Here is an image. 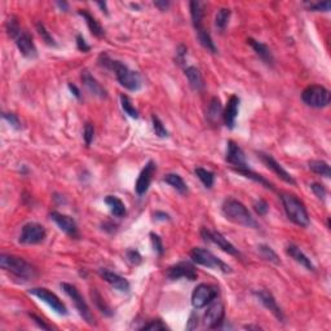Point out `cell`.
<instances>
[{
  "label": "cell",
  "mask_w": 331,
  "mask_h": 331,
  "mask_svg": "<svg viewBox=\"0 0 331 331\" xmlns=\"http://www.w3.org/2000/svg\"><path fill=\"white\" fill-rule=\"evenodd\" d=\"M99 65L101 67L114 71L115 78H117L120 86L124 87L128 91L137 92L141 88L142 83L139 72L131 70L126 64H123L122 61L113 60L106 52H104V53H101L99 56Z\"/></svg>",
  "instance_id": "cell-1"
},
{
  "label": "cell",
  "mask_w": 331,
  "mask_h": 331,
  "mask_svg": "<svg viewBox=\"0 0 331 331\" xmlns=\"http://www.w3.org/2000/svg\"><path fill=\"white\" fill-rule=\"evenodd\" d=\"M222 212L229 222L234 224L242 225L245 228L251 229H259V224L252 217L251 212L248 211L247 207L235 198H227L222 206Z\"/></svg>",
  "instance_id": "cell-2"
},
{
  "label": "cell",
  "mask_w": 331,
  "mask_h": 331,
  "mask_svg": "<svg viewBox=\"0 0 331 331\" xmlns=\"http://www.w3.org/2000/svg\"><path fill=\"white\" fill-rule=\"evenodd\" d=\"M7 31H8L9 36H11L12 39H14V43H16L17 48H19L20 53H21L22 56L30 60L36 59L38 51L36 47H35L34 40H32L31 34L22 30L21 27H20L19 21H17L14 17H11V19L7 21Z\"/></svg>",
  "instance_id": "cell-3"
},
{
  "label": "cell",
  "mask_w": 331,
  "mask_h": 331,
  "mask_svg": "<svg viewBox=\"0 0 331 331\" xmlns=\"http://www.w3.org/2000/svg\"><path fill=\"white\" fill-rule=\"evenodd\" d=\"M280 198L288 219L300 228L309 227V215L305 209V205L297 195L290 193H281Z\"/></svg>",
  "instance_id": "cell-4"
},
{
  "label": "cell",
  "mask_w": 331,
  "mask_h": 331,
  "mask_svg": "<svg viewBox=\"0 0 331 331\" xmlns=\"http://www.w3.org/2000/svg\"><path fill=\"white\" fill-rule=\"evenodd\" d=\"M0 267L19 280L30 281L36 277V269L25 259L14 256V255H0Z\"/></svg>",
  "instance_id": "cell-5"
},
{
  "label": "cell",
  "mask_w": 331,
  "mask_h": 331,
  "mask_svg": "<svg viewBox=\"0 0 331 331\" xmlns=\"http://www.w3.org/2000/svg\"><path fill=\"white\" fill-rule=\"evenodd\" d=\"M190 258H192L193 263L198 265H202L206 268H211V269L220 270L223 273H232V268L223 262L222 259H219L217 256H215L210 250L203 247H194L190 251Z\"/></svg>",
  "instance_id": "cell-6"
},
{
  "label": "cell",
  "mask_w": 331,
  "mask_h": 331,
  "mask_svg": "<svg viewBox=\"0 0 331 331\" xmlns=\"http://www.w3.org/2000/svg\"><path fill=\"white\" fill-rule=\"evenodd\" d=\"M61 288L64 290L65 294L72 300V303H74L75 305V309L78 310V313H79L80 317L83 318V321H86V322L91 326H96V321H95L94 315H92L88 304H87V302L84 300L83 295L80 294L77 286L71 285V283L64 282L61 283Z\"/></svg>",
  "instance_id": "cell-7"
},
{
  "label": "cell",
  "mask_w": 331,
  "mask_h": 331,
  "mask_svg": "<svg viewBox=\"0 0 331 331\" xmlns=\"http://www.w3.org/2000/svg\"><path fill=\"white\" fill-rule=\"evenodd\" d=\"M302 100L307 106L322 109L330 104V91L320 84H312L303 91Z\"/></svg>",
  "instance_id": "cell-8"
},
{
  "label": "cell",
  "mask_w": 331,
  "mask_h": 331,
  "mask_svg": "<svg viewBox=\"0 0 331 331\" xmlns=\"http://www.w3.org/2000/svg\"><path fill=\"white\" fill-rule=\"evenodd\" d=\"M29 294L32 297L38 298L40 302L46 303L54 313L60 316H67L69 310H67L66 305L62 303V300H60V298L57 297L54 292L49 291L48 288L46 287H32L29 290Z\"/></svg>",
  "instance_id": "cell-9"
},
{
  "label": "cell",
  "mask_w": 331,
  "mask_h": 331,
  "mask_svg": "<svg viewBox=\"0 0 331 331\" xmlns=\"http://www.w3.org/2000/svg\"><path fill=\"white\" fill-rule=\"evenodd\" d=\"M219 295V288L210 283H200L194 288L192 294V305L194 309H202L211 304Z\"/></svg>",
  "instance_id": "cell-10"
},
{
  "label": "cell",
  "mask_w": 331,
  "mask_h": 331,
  "mask_svg": "<svg viewBox=\"0 0 331 331\" xmlns=\"http://www.w3.org/2000/svg\"><path fill=\"white\" fill-rule=\"evenodd\" d=\"M47 237V230L39 223H27L22 227L20 234V243L22 245H39Z\"/></svg>",
  "instance_id": "cell-11"
},
{
  "label": "cell",
  "mask_w": 331,
  "mask_h": 331,
  "mask_svg": "<svg viewBox=\"0 0 331 331\" xmlns=\"http://www.w3.org/2000/svg\"><path fill=\"white\" fill-rule=\"evenodd\" d=\"M200 237H202L203 241H206V242L216 245L217 247L222 248L223 251L227 252V254L234 255V256H238V255H240L238 248H235L234 245L230 243L229 241H228V238H225L220 232L211 230L209 229V228H202V229H200Z\"/></svg>",
  "instance_id": "cell-12"
},
{
  "label": "cell",
  "mask_w": 331,
  "mask_h": 331,
  "mask_svg": "<svg viewBox=\"0 0 331 331\" xmlns=\"http://www.w3.org/2000/svg\"><path fill=\"white\" fill-rule=\"evenodd\" d=\"M225 307L222 302H215L207 308L203 316V326L210 330L220 328L224 323Z\"/></svg>",
  "instance_id": "cell-13"
},
{
  "label": "cell",
  "mask_w": 331,
  "mask_h": 331,
  "mask_svg": "<svg viewBox=\"0 0 331 331\" xmlns=\"http://www.w3.org/2000/svg\"><path fill=\"white\" fill-rule=\"evenodd\" d=\"M166 277L171 281H177L181 278H185L188 281H195L198 278V272L192 263L180 262L171 265L166 270Z\"/></svg>",
  "instance_id": "cell-14"
},
{
  "label": "cell",
  "mask_w": 331,
  "mask_h": 331,
  "mask_svg": "<svg viewBox=\"0 0 331 331\" xmlns=\"http://www.w3.org/2000/svg\"><path fill=\"white\" fill-rule=\"evenodd\" d=\"M225 160L227 163H229L234 171L242 170L248 167L247 162H246V155L243 153V150L241 149V146H238L233 140H229L227 142V154H225Z\"/></svg>",
  "instance_id": "cell-15"
},
{
  "label": "cell",
  "mask_w": 331,
  "mask_h": 331,
  "mask_svg": "<svg viewBox=\"0 0 331 331\" xmlns=\"http://www.w3.org/2000/svg\"><path fill=\"white\" fill-rule=\"evenodd\" d=\"M258 157H259L260 159H262V162L267 166V169H269L273 174L277 175L282 181H285L286 184L297 185V181H295V179L292 177V175L288 174V172L283 169L282 166H281L280 163L272 157V155L265 154V153H258Z\"/></svg>",
  "instance_id": "cell-16"
},
{
  "label": "cell",
  "mask_w": 331,
  "mask_h": 331,
  "mask_svg": "<svg viewBox=\"0 0 331 331\" xmlns=\"http://www.w3.org/2000/svg\"><path fill=\"white\" fill-rule=\"evenodd\" d=\"M49 216H51V219L56 223L57 227H59L60 229L65 233V234H67L69 237H71V238H75V240H78V238H79V230H78V225L71 216L61 214V212H57V211H52Z\"/></svg>",
  "instance_id": "cell-17"
},
{
  "label": "cell",
  "mask_w": 331,
  "mask_h": 331,
  "mask_svg": "<svg viewBox=\"0 0 331 331\" xmlns=\"http://www.w3.org/2000/svg\"><path fill=\"white\" fill-rule=\"evenodd\" d=\"M155 171H157V164L153 160H149V162L145 164V167L142 169V171L140 172L139 177H137L136 185H135V190H136L137 195H144L145 193L149 190L150 184H152L153 176H154Z\"/></svg>",
  "instance_id": "cell-18"
},
{
  "label": "cell",
  "mask_w": 331,
  "mask_h": 331,
  "mask_svg": "<svg viewBox=\"0 0 331 331\" xmlns=\"http://www.w3.org/2000/svg\"><path fill=\"white\" fill-rule=\"evenodd\" d=\"M254 295L264 305V308H267L280 322H285V315H283L280 305L277 304V300L274 299L272 292H269L268 290H259V291H254Z\"/></svg>",
  "instance_id": "cell-19"
},
{
  "label": "cell",
  "mask_w": 331,
  "mask_h": 331,
  "mask_svg": "<svg viewBox=\"0 0 331 331\" xmlns=\"http://www.w3.org/2000/svg\"><path fill=\"white\" fill-rule=\"evenodd\" d=\"M99 275L105 282H107L112 287H114L115 290H118L120 292H128L130 288H131L128 280H126L124 277H122V275L117 274V273L112 272L109 269L101 268V269H99Z\"/></svg>",
  "instance_id": "cell-20"
},
{
  "label": "cell",
  "mask_w": 331,
  "mask_h": 331,
  "mask_svg": "<svg viewBox=\"0 0 331 331\" xmlns=\"http://www.w3.org/2000/svg\"><path fill=\"white\" fill-rule=\"evenodd\" d=\"M240 97L232 95L228 100L224 113H223V122L229 130H233L235 127V120H237L238 113H240Z\"/></svg>",
  "instance_id": "cell-21"
},
{
  "label": "cell",
  "mask_w": 331,
  "mask_h": 331,
  "mask_svg": "<svg viewBox=\"0 0 331 331\" xmlns=\"http://www.w3.org/2000/svg\"><path fill=\"white\" fill-rule=\"evenodd\" d=\"M247 43L250 44V47L254 49V52L258 54V57H259L267 66H274V57H273L272 51H270V48L267 44H264L263 42H259V40L252 39V38H248Z\"/></svg>",
  "instance_id": "cell-22"
},
{
  "label": "cell",
  "mask_w": 331,
  "mask_h": 331,
  "mask_svg": "<svg viewBox=\"0 0 331 331\" xmlns=\"http://www.w3.org/2000/svg\"><path fill=\"white\" fill-rule=\"evenodd\" d=\"M286 254L291 258V259H294L298 264H300L302 267H304L305 269L309 270V272H315L316 270V267L313 265L312 260H310L297 245L290 243V245L286 246Z\"/></svg>",
  "instance_id": "cell-23"
},
{
  "label": "cell",
  "mask_w": 331,
  "mask_h": 331,
  "mask_svg": "<svg viewBox=\"0 0 331 331\" xmlns=\"http://www.w3.org/2000/svg\"><path fill=\"white\" fill-rule=\"evenodd\" d=\"M82 82L86 86V88L91 92L94 96L100 97V99H106L107 92L104 87L97 82L96 78H94L89 71H83L82 72Z\"/></svg>",
  "instance_id": "cell-24"
},
{
  "label": "cell",
  "mask_w": 331,
  "mask_h": 331,
  "mask_svg": "<svg viewBox=\"0 0 331 331\" xmlns=\"http://www.w3.org/2000/svg\"><path fill=\"white\" fill-rule=\"evenodd\" d=\"M185 77H187L190 87H192L194 91L199 92L205 88V80H203L202 72H200V70L198 69V67L195 66L185 67Z\"/></svg>",
  "instance_id": "cell-25"
},
{
  "label": "cell",
  "mask_w": 331,
  "mask_h": 331,
  "mask_svg": "<svg viewBox=\"0 0 331 331\" xmlns=\"http://www.w3.org/2000/svg\"><path fill=\"white\" fill-rule=\"evenodd\" d=\"M78 14H79L80 17H83L84 19V21H86L87 26H88L89 31H91V34L94 35V36L96 38H102L105 35V30L104 27L100 25V22L97 21L96 19H95L94 16H92L91 13H89L88 11H86V9H79L78 11Z\"/></svg>",
  "instance_id": "cell-26"
},
{
  "label": "cell",
  "mask_w": 331,
  "mask_h": 331,
  "mask_svg": "<svg viewBox=\"0 0 331 331\" xmlns=\"http://www.w3.org/2000/svg\"><path fill=\"white\" fill-rule=\"evenodd\" d=\"M223 113H224V109H223L220 99L219 97H212L209 109H207V120L212 124H217L223 119Z\"/></svg>",
  "instance_id": "cell-27"
},
{
  "label": "cell",
  "mask_w": 331,
  "mask_h": 331,
  "mask_svg": "<svg viewBox=\"0 0 331 331\" xmlns=\"http://www.w3.org/2000/svg\"><path fill=\"white\" fill-rule=\"evenodd\" d=\"M105 203H106V206L109 207L113 216L115 217L126 216L127 214L126 206H124V203H123L118 197H115V195H106V198H105Z\"/></svg>",
  "instance_id": "cell-28"
},
{
  "label": "cell",
  "mask_w": 331,
  "mask_h": 331,
  "mask_svg": "<svg viewBox=\"0 0 331 331\" xmlns=\"http://www.w3.org/2000/svg\"><path fill=\"white\" fill-rule=\"evenodd\" d=\"M190 8V16H192L193 26L195 30L202 29L203 27V16H205V11H203V4L200 2H190L189 3Z\"/></svg>",
  "instance_id": "cell-29"
},
{
  "label": "cell",
  "mask_w": 331,
  "mask_h": 331,
  "mask_svg": "<svg viewBox=\"0 0 331 331\" xmlns=\"http://www.w3.org/2000/svg\"><path fill=\"white\" fill-rule=\"evenodd\" d=\"M163 181H164L166 184H169L170 187L174 188V189L176 190L177 193H180L181 195L188 194V185L180 175L167 174L164 177H163Z\"/></svg>",
  "instance_id": "cell-30"
},
{
  "label": "cell",
  "mask_w": 331,
  "mask_h": 331,
  "mask_svg": "<svg viewBox=\"0 0 331 331\" xmlns=\"http://www.w3.org/2000/svg\"><path fill=\"white\" fill-rule=\"evenodd\" d=\"M237 174L242 175V176H245L246 179H250L252 180V181L255 182H259L260 185H263L264 188H267V189H270V190H274V185L272 184V182L269 181V180L265 179L264 176H262V175H259L258 172L252 171L250 167H246V169H242V170H238V171H235Z\"/></svg>",
  "instance_id": "cell-31"
},
{
  "label": "cell",
  "mask_w": 331,
  "mask_h": 331,
  "mask_svg": "<svg viewBox=\"0 0 331 331\" xmlns=\"http://www.w3.org/2000/svg\"><path fill=\"white\" fill-rule=\"evenodd\" d=\"M195 32H197L198 42L200 43V46L205 49H207L209 52H211V53H216L217 48L216 46H215L214 40H212L211 34L209 32V30H206L205 26H203L202 29L195 30Z\"/></svg>",
  "instance_id": "cell-32"
},
{
  "label": "cell",
  "mask_w": 331,
  "mask_h": 331,
  "mask_svg": "<svg viewBox=\"0 0 331 331\" xmlns=\"http://www.w3.org/2000/svg\"><path fill=\"white\" fill-rule=\"evenodd\" d=\"M91 298H92V302H94V304L96 305V308L102 313V315L106 316V317L113 316L112 308H110L109 304L105 302V299L101 297V294L97 291L96 288H94V290L91 291Z\"/></svg>",
  "instance_id": "cell-33"
},
{
  "label": "cell",
  "mask_w": 331,
  "mask_h": 331,
  "mask_svg": "<svg viewBox=\"0 0 331 331\" xmlns=\"http://www.w3.org/2000/svg\"><path fill=\"white\" fill-rule=\"evenodd\" d=\"M308 166H309V170L312 172L321 175V176L326 177V179H330L331 170L327 162H325V160H310L308 163Z\"/></svg>",
  "instance_id": "cell-34"
},
{
  "label": "cell",
  "mask_w": 331,
  "mask_h": 331,
  "mask_svg": "<svg viewBox=\"0 0 331 331\" xmlns=\"http://www.w3.org/2000/svg\"><path fill=\"white\" fill-rule=\"evenodd\" d=\"M195 175H197L198 179L200 180V182L205 185V188L211 189L212 185H214L215 182L214 172L209 171V170H206V169H202V167H197V169H195Z\"/></svg>",
  "instance_id": "cell-35"
},
{
  "label": "cell",
  "mask_w": 331,
  "mask_h": 331,
  "mask_svg": "<svg viewBox=\"0 0 331 331\" xmlns=\"http://www.w3.org/2000/svg\"><path fill=\"white\" fill-rule=\"evenodd\" d=\"M120 106L128 117L134 118V119H139V110L135 107V105L132 104V100L127 95H120Z\"/></svg>",
  "instance_id": "cell-36"
},
{
  "label": "cell",
  "mask_w": 331,
  "mask_h": 331,
  "mask_svg": "<svg viewBox=\"0 0 331 331\" xmlns=\"http://www.w3.org/2000/svg\"><path fill=\"white\" fill-rule=\"evenodd\" d=\"M230 14H232V12H230L229 8H220L219 11H217L216 17H215V26H216L220 31H224L225 27L228 26L230 20Z\"/></svg>",
  "instance_id": "cell-37"
},
{
  "label": "cell",
  "mask_w": 331,
  "mask_h": 331,
  "mask_svg": "<svg viewBox=\"0 0 331 331\" xmlns=\"http://www.w3.org/2000/svg\"><path fill=\"white\" fill-rule=\"evenodd\" d=\"M258 250H259L263 259H265L267 262L273 263V264H281V260L280 258H278V255L275 254L274 250H273L272 247H269L268 245H259L258 246Z\"/></svg>",
  "instance_id": "cell-38"
},
{
  "label": "cell",
  "mask_w": 331,
  "mask_h": 331,
  "mask_svg": "<svg viewBox=\"0 0 331 331\" xmlns=\"http://www.w3.org/2000/svg\"><path fill=\"white\" fill-rule=\"evenodd\" d=\"M36 31H38V34L40 35V38H42V40H43V42L47 44V46L57 47L56 40H54V38L52 36L51 34H49V31L46 29V26H44L43 22H38V24H36Z\"/></svg>",
  "instance_id": "cell-39"
},
{
  "label": "cell",
  "mask_w": 331,
  "mask_h": 331,
  "mask_svg": "<svg viewBox=\"0 0 331 331\" xmlns=\"http://www.w3.org/2000/svg\"><path fill=\"white\" fill-rule=\"evenodd\" d=\"M152 124H153V130H154V134L157 135L158 137H160V139L169 137V131L166 130V127L163 126L162 120H160L155 114L152 115Z\"/></svg>",
  "instance_id": "cell-40"
},
{
  "label": "cell",
  "mask_w": 331,
  "mask_h": 331,
  "mask_svg": "<svg viewBox=\"0 0 331 331\" xmlns=\"http://www.w3.org/2000/svg\"><path fill=\"white\" fill-rule=\"evenodd\" d=\"M140 330H150V331H158V330H170L169 326L163 323L160 320L150 321L149 323H145L140 327Z\"/></svg>",
  "instance_id": "cell-41"
},
{
  "label": "cell",
  "mask_w": 331,
  "mask_h": 331,
  "mask_svg": "<svg viewBox=\"0 0 331 331\" xmlns=\"http://www.w3.org/2000/svg\"><path fill=\"white\" fill-rule=\"evenodd\" d=\"M3 119L8 123L12 128L17 130V131L22 128L21 120H20V118L17 117L16 114H13V113H3Z\"/></svg>",
  "instance_id": "cell-42"
},
{
  "label": "cell",
  "mask_w": 331,
  "mask_h": 331,
  "mask_svg": "<svg viewBox=\"0 0 331 331\" xmlns=\"http://www.w3.org/2000/svg\"><path fill=\"white\" fill-rule=\"evenodd\" d=\"M304 6L307 7L308 11H330V2H316V3H312V2L309 3V2H308V3H304Z\"/></svg>",
  "instance_id": "cell-43"
},
{
  "label": "cell",
  "mask_w": 331,
  "mask_h": 331,
  "mask_svg": "<svg viewBox=\"0 0 331 331\" xmlns=\"http://www.w3.org/2000/svg\"><path fill=\"white\" fill-rule=\"evenodd\" d=\"M95 137V127L92 123H86L84 126V131H83V139H84V142H86V146H91L92 141H94Z\"/></svg>",
  "instance_id": "cell-44"
},
{
  "label": "cell",
  "mask_w": 331,
  "mask_h": 331,
  "mask_svg": "<svg viewBox=\"0 0 331 331\" xmlns=\"http://www.w3.org/2000/svg\"><path fill=\"white\" fill-rule=\"evenodd\" d=\"M150 241H152V246L153 248H154V251L157 252L159 256H162L163 252H164L162 238H160L158 234H155V233H150Z\"/></svg>",
  "instance_id": "cell-45"
},
{
  "label": "cell",
  "mask_w": 331,
  "mask_h": 331,
  "mask_svg": "<svg viewBox=\"0 0 331 331\" xmlns=\"http://www.w3.org/2000/svg\"><path fill=\"white\" fill-rule=\"evenodd\" d=\"M310 189H312L313 194H315L318 199L325 200L326 195H327V190H326V188L323 187L322 184H320V182H313V184H310Z\"/></svg>",
  "instance_id": "cell-46"
},
{
  "label": "cell",
  "mask_w": 331,
  "mask_h": 331,
  "mask_svg": "<svg viewBox=\"0 0 331 331\" xmlns=\"http://www.w3.org/2000/svg\"><path fill=\"white\" fill-rule=\"evenodd\" d=\"M254 210L259 216H265L269 211V205H268L267 200L259 199L254 203Z\"/></svg>",
  "instance_id": "cell-47"
},
{
  "label": "cell",
  "mask_w": 331,
  "mask_h": 331,
  "mask_svg": "<svg viewBox=\"0 0 331 331\" xmlns=\"http://www.w3.org/2000/svg\"><path fill=\"white\" fill-rule=\"evenodd\" d=\"M126 256H127V259H128V262L131 263V264H134V265L141 264V262H142L141 255H140V252L137 251V250H135V248L127 250Z\"/></svg>",
  "instance_id": "cell-48"
},
{
  "label": "cell",
  "mask_w": 331,
  "mask_h": 331,
  "mask_svg": "<svg viewBox=\"0 0 331 331\" xmlns=\"http://www.w3.org/2000/svg\"><path fill=\"white\" fill-rule=\"evenodd\" d=\"M77 48L79 49L80 52H84V53H87V52L91 51V46L89 44H87L86 39H84V36H83L82 34H78L77 35Z\"/></svg>",
  "instance_id": "cell-49"
},
{
  "label": "cell",
  "mask_w": 331,
  "mask_h": 331,
  "mask_svg": "<svg viewBox=\"0 0 331 331\" xmlns=\"http://www.w3.org/2000/svg\"><path fill=\"white\" fill-rule=\"evenodd\" d=\"M187 54H188V48L184 46V44H180L179 47H177L176 49V61L177 64H184L185 62V59H187Z\"/></svg>",
  "instance_id": "cell-50"
},
{
  "label": "cell",
  "mask_w": 331,
  "mask_h": 331,
  "mask_svg": "<svg viewBox=\"0 0 331 331\" xmlns=\"http://www.w3.org/2000/svg\"><path fill=\"white\" fill-rule=\"evenodd\" d=\"M29 316H30V318H31V320H34V322L36 323V325L39 326V327L44 328V330H52V326L47 325V323L44 322V321L42 320V318H40L39 316L34 315V313H29Z\"/></svg>",
  "instance_id": "cell-51"
},
{
  "label": "cell",
  "mask_w": 331,
  "mask_h": 331,
  "mask_svg": "<svg viewBox=\"0 0 331 331\" xmlns=\"http://www.w3.org/2000/svg\"><path fill=\"white\" fill-rule=\"evenodd\" d=\"M199 318H198V316L195 315V313H192L189 317V321H188L187 323V330H195V328L198 327V325H199Z\"/></svg>",
  "instance_id": "cell-52"
},
{
  "label": "cell",
  "mask_w": 331,
  "mask_h": 331,
  "mask_svg": "<svg viewBox=\"0 0 331 331\" xmlns=\"http://www.w3.org/2000/svg\"><path fill=\"white\" fill-rule=\"evenodd\" d=\"M154 219L157 220V222H169L171 217H170L169 214H166V212H162V211H157L154 214Z\"/></svg>",
  "instance_id": "cell-53"
},
{
  "label": "cell",
  "mask_w": 331,
  "mask_h": 331,
  "mask_svg": "<svg viewBox=\"0 0 331 331\" xmlns=\"http://www.w3.org/2000/svg\"><path fill=\"white\" fill-rule=\"evenodd\" d=\"M154 6L157 7L159 11H167V9L170 8V6H171V3L170 2H166V0H160V2H154Z\"/></svg>",
  "instance_id": "cell-54"
},
{
  "label": "cell",
  "mask_w": 331,
  "mask_h": 331,
  "mask_svg": "<svg viewBox=\"0 0 331 331\" xmlns=\"http://www.w3.org/2000/svg\"><path fill=\"white\" fill-rule=\"evenodd\" d=\"M67 87H69L70 92H71V94L74 95V96L77 97L78 100H80V97H82V95H80L79 88H78V87L75 86V84H71V83H69V84H67Z\"/></svg>",
  "instance_id": "cell-55"
},
{
  "label": "cell",
  "mask_w": 331,
  "mask_h": 331,
  "mask_svg": "<svg viewBox=\"0 0 331 331\" xmlns=\"http://www.w3.org/2000/svg\"><path fill=\"white\" fill-rule=\"evenodd\" d=\"M57 7H59L60 9H62L64 12H67L69 11V4L66 3V2H57Z\"/></svg>",
  "instance_id": "cell-56"
},
{
  "label": "cell",
  "mask_w": 331,
  "mask_h": 331,
  "mask_svg": "<svg viewBox=\"0 0 331 331\" xmlns=\"http://www.w3.org/2000/svg\"><path fill=\"white\" fill-rule=\"evenodd\" d=\"M97 6H99L100 8H101L102 12H105V14H109V12H107L106 3H102V2H99V3H97Z\"/></svg>",
  "instance_id": "cell-57"
},
{
  "label": "cell",
  "mask_w": 331,
  "mask_h": 331,
  "mask_svg": "<svg viewBox=\"0 0 331 331\" xmlns=\"http://www.w3.org/2000/svg\"><path fill=\"white\" fill-rule=\"evenodd\" d=\"M245 328H247V330H262L260 326H254V325H247L245 326Z\"/></svg>",
  "instance_id": "cell-58"
}]
</instances>
